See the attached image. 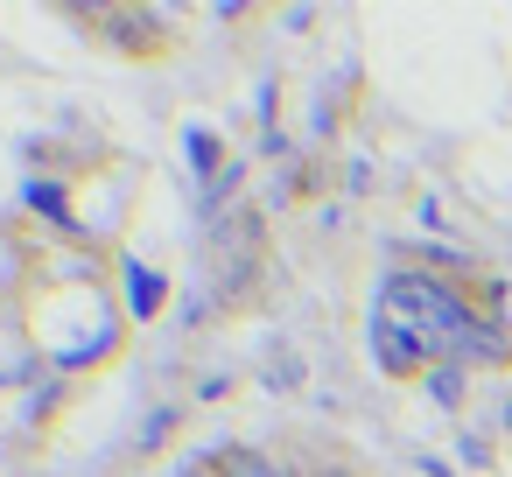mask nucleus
<instances>
[{
  "label": "nucleus",
  "instance_id": "obj_3",
  "mask_svg": "<svg viewBox=\"0 0 512 477\" xmlns=\"http://www.w3.org/2000/svg\"><path fill=\"white\" fill-rule=\"evenodd\" d=\"M505 358H512V344L498 337V323H491V316H477V323H470V337L449 351V365H505Z\"/></svg>",
  "mask_w": 512,
  "mask_h": 477
},
{
  "label": "nucleus",
  "instance_id": "obj_5",
  "mask_svg": "<svg viewBox=\"0 0 512 477\" xmlns=\"http://www.w3.org/2000/svg\"><path fill=\"white\" fill-rule=\"evenodd\" d=\"M428 393H435L442 407H456V400H463V365H449V358L428 365Z\"/></svg>",
  "mask_w": 512,
  "mask_h": 477
},
{
  "label": "nucleus",
  "instance_id": "obj_6",
  "mask_svg": "<svg viewBox=\"0 0 512 477\" xmlns=\"http://www.w3.org/2000/svg\"><path fill=\"white\" fill-rule=\"evenodd\" d=\"M505 428H512V400H505Z\"/></svg>",
  "mask_w": 512,
  "mask_h": 477
},
{
  "label": "nucleus",
  "instance_id": "obj_1",
  "mask_svg": "<svg viewBox=\"0 0 512 477\" xmlns=\"http://www.w3.org/2000/svg\"><path fill=\"white\" fill-rule=\"evenodd\" d=\"M379 316H393V323H407L428 351H435V365L470 337V323H477V309H470V295L463 288H449L442 274H428V267H400V274H386V288H379Z\"/></svg>",
  "mask_w": 512,
  "mask_h": 477
},
{
  "label": "nucleus",
  "instance_id": "obj_2",
  "mask_svg": "<svg viewBox=\"0 0 512 477\" xmlns=\"http://www.w3.org/2000/svg\"><path fill=\"white\" fill-rule=\"evenodd\" d=\"M372 358H379L393 379H428V365H435V351H428L407 323H393V316H372Z\"/></svg>",
  "mask_w": 512,
  "mask_h": 477
},
{
  "label": "nucleus",
  "instance_id": "obj_7",
  "mask_svg": "<svg viewBox=\"0 0 512 477\" xmlns=\"http://www.w3.org/2000/svg\"><path fill=\"white\" fill-rule=\"evenodd\" d=\"M183 477H204V463H197V470H183Z\"/></svg>",
  "mask_w": 512,
  "mask_h": 477
},
{
  "label": "nucleus",
  "instance_id": "obj_8",
  "mask_svg": "<svg viewBox=\"0 0 512 477\" xmlns=\"http://www.w3.org/2000/svg\"><path fill=\"white\" fill-rule=\"evenodd\" d=\"M281 477H295V470H281Z\"/></svg>",
  "mask_w": 512,
  "mask_h": 477
},
{
  "label": "nucleus",
  "instance_id": "obj_4",
  "mask_svg": "<svg viewBox=\"0 0 512 477\" xmlns=\"http://www.w3.org/2000/svg\"><path fill=\"white\" fill-rule=\"evenodd\" d=\"M204 463H211L218 477H281L274 456H260V449H246V442H225V449H211Z\"/></svg>",
  "mask_w": 512,
  "mask_h": 477
}]
</instances>
